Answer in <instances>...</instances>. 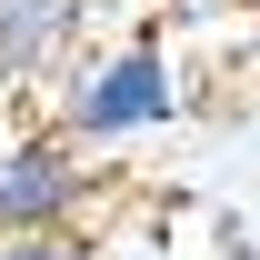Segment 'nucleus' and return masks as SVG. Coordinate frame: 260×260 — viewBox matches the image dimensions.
Instances as JSON below:
<instances>
[{"label":"nucleus","instance_id":"nucleus-6","mask_svg":"<svg viewBox=\"0 0 260 260\" xmlns=\"http://www.w3.org/2000/svg\"><path fill=\"white\" fill-rule=\"evenodd\" d=\"M250 50H260V10H250Z\"/></svg>","mask_w":260,"mask_h":260},{"label":"nucleus","instance_id":"nucleus-4","mask_svg":"<svg viewBox=\"0 0 260 260\" xmlns=\"http://www.w3.org/2000/svg\"><path fill=\"white\" fill-rule=\"evenodd\" d=\"M0 260H90V240L70 230V240H0Z\"/></svg>","mask_w":260,"mask_h":260},{"label":"nucleus","instance_id":"nucleus-2","mask_svg":"<svg viewBox=\"0 0 260 260\" xmlns=\"http://www.w3.org/2000/svg\"><path fill=\"white\" fill-rule=\"evenodd\" d=\"M100 200V160L60 130H10L0 140V240H70Z\"/></svg>","mask_w":260,"mask_h":260},{"label":"nucleus","instance_id":"nucleus-3","mask_svg":"<svg viewBox=\"0 0 260 260\" xmlns=\"http://www.w3.org/2000/svg\"><path fill=\"white\" fill-rule=\"evenodd\" d=\"M90 0H0V90H30L80 60Z\"/></svg>","mask_w":260,"mask_h":260},{"label":"nucleus","instance_id":"nucleus-5","mask_svg":"<svg viewBox=\"0 0 260 260\" xmlns=\"http://www.w3.org/2000/svg\"><path fill=\"white\" fill-rule=\"evenodd\" d=\"M220 260H260L250 240H240V220H220Z\"/></svg>","mask_w":260,"mask_h":260},{"label":"nucleus","instance_id":"nucleus-1","mask_svg":"<svg viewBox=\"0 0 260 260\" xmlns=\"http://www.w3.org/2000/svg\"><path fill=\"white\" fill-rule=\"evenodd\" d=\"M190 110V80H180V50L160 30H130L110 50H80L50 90V130L80 140V150H120V140H160L170 120Z\"/></svg>","mask_w":260,"mask_h":260}]
</instances>
